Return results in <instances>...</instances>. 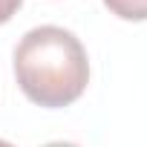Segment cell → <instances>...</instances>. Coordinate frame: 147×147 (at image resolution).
Listing matches in <instances>:
<instances>
[{"mask_svg":"<svg viewBox=\"0 0 147 147\" xmlns=\"http://www.w3.org/2000/svg\"><path fill=\"white\" fill-rule=\"evenodd\" d=\"M43 147H78V144H72V141H49Z\"/></svg>","mask_w":147,"mask_h":147,"instance_id":"cell-4","label":"cell"},{"mask_svg":"<svg viewBox=\"0 0 147 147\" xmlns=\"http://www.w3.org/2000/svg\"><path fill=\"white\" fill-rule=\"evenodd\" d=\"M15 78L38 107H69L90 84L87 49L63 26H35L15 46Z\"/></svg>","mask_w":147,"mask_h":147,"instance_id":"cell-1","label":"cell"},{"mask_svg":"<svg viewBox=\"0 0 147 147\" xmlns=\"http://www.w3.org/2000/svg\"><path fill=\"white\" fill-rule=\"evenodd\" d=\"M20 6H23V0H0V23H9Z\"/></svg>","mask_w":147,"mask_h":147,"instance_id":"cell-3","label":"cell"},{"mask_svg":"<svg viewBox=\"0 0 147 147\" xmlns=\"http://www.w3.org/2000/svg\"><path fill=\"white\" fill-rule=\"evenodd\" d=\"M0 147H15V144H9L6 138H0Z\"/></svg>","mask_w":147,"mask_h":147,"instance_id":"cell-5","label":"cell"},{"mask_svg":"<svg viewBox=\"0 0 147 147\" xmlns=\"http://www.w3.org/2000/svg\"><path fill=\"white\" fill-rule=\"evenodd\" d=\"M104 6L121 20H147V0H104Z\"/></svg>","mask_w":147,"mask_h":147,"instance_id":"cell-2","label":"cell"}]
</instances>
